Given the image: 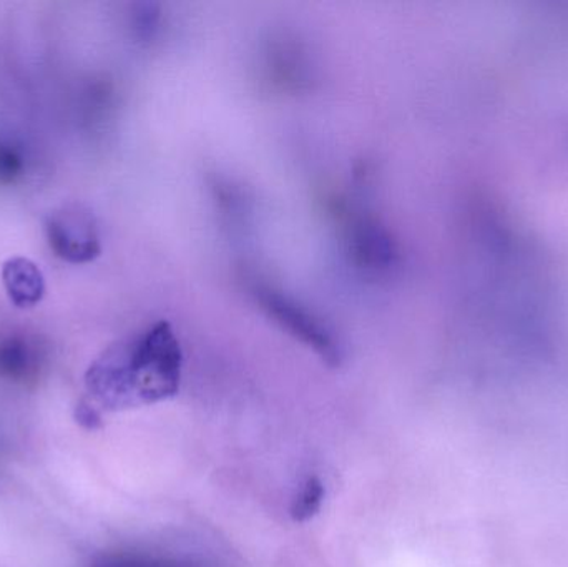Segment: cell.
Wrapping results in <instances>:
<instances>
[{"label": "cell", "mask_w": 568, "mask_h": 567, "mask_svg": "<svg viewBox=\"0 0 568 567\" xmlns=\"http://www.w3.org/2000/svg\"><path fill=\"white\" fill-rule=\"evenodd\" d=\"M182 350L166 323L116 343L87 369L77 419L97 428L105 413L125 412L165 402L179 393Z\"/></svg>", "instance_id": "obj_1"}, {"label": "cell", "mask_w": 568, "mask_h": 567, "mask_svg": "<svg viewBox=\"0 0 568 567\" xmlns=\"http://www.w3.org/2000/svg\"><path fill=\"white\" fill-rule=\"evenodd\" d=\"M50 249L63 262L89 263L102 252L92 213L82 205H63L45 223Z\"/></svg>", "instance_id": "obj_2"}, {"label": "cell", "mask_w": 568, "mask_h": 567, "mask_svg": "<svg viewBox=\"0 0 568 567\" xmlns=\"http://www.w3.org/2000/svg\"><path fill=\"white\" fill-rule=\"evenodd\" d=\"M258 296L270 315L276 318V322L282 323L287 332L293 333L301 342L316 350L331 365L339 363V346L336 345L331 333L321 325L320 320L314 318L306 310L273 290H258Z\"/></svg>", "instance_id": "obj_3"}, {"label": "cell", "mask_w": 568, "mask_h": 567, "mask_svg": "<svg viewBox=\"0 0 568 567\" xmlns=\"http://www.w3.org/2000/svg\"><path fill=\"white\" fill-rule=\"evenodd\" d=\"M45 368V352L36 338L10 333L0 336V379L12 385L37 383Z\"/></svg>", "instance_id": "obj_4"}, {"label": "cell", "mask_w": 568, "mask_h": 567, "mask_svg": "<svg viewBox=\"0 0 568 567\" xmlns=\"http://www.w3.org/2000/svg\"><path fill=\"white\" fill-rule=\"evenodd\" d=\"M2 282L10 302L19 308H32L45 295L42 270L23 256H13L3 263Z\"/></svg>", "instance_id": "obj_5"}, {"label": "cell", "mask_w": 568, "mask_h": 567, "mask_svg": "<svg viewBox=\"0 0 568 567\" xmlns=\"http://www.w3.org/2000/svg\"><path fill=\"white\" fill-rule=\"evenodd\" d=\"M354 253L371 269H386L393 263L394 249L389 236L373 223H361L353 236Z\"/></svg>", "instance_id": "obj_6"}, {"label": "cell", "mask_w": 568, "mask_h": 567, "mask_svg": "<svg viewBox=\"0 0 568 567\" xmlns=\"http://www.w3.org/2000/svg\"><path fill=\"white\" fill-rule=\"evenodd\" d=\"M324 495H326V489H324L323 482L317 476H310L301 486L296 498L293 499V505H291L293 522L304 523L314 518L323 506Z\"/></svg>", "instance_id": "obj_7"}, {"label": "cell", "mask_w": 568, "mask_h": 567, "mask_svg": "<svg viewBox=\"0 0 568 567\" xmlns=\"http://www.w3.org/2000/svg\"><path fill=\"white\" fill-rule=\"evenodd\" d=\"M89 567H183L166 559L140 555V553H105L97 556Z\"/></svg>", "instance_id": "obj_8"}, {"label": "cell", "mask_w": 568, "mask_h": 567, "mask_svg": "<svg viewBox=\"0 0 568 567\" xmlns=\"http://www.w3.org/2000/svg\"><path fill=\"white\" fill-rule=\"evenodd\" d=\"M26 162L19 150L9 143L0 142V183L9 185L16 183L22 176Z\"/></svg>", "instance_id": "obj_9"}]
</instances>
